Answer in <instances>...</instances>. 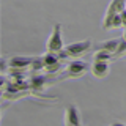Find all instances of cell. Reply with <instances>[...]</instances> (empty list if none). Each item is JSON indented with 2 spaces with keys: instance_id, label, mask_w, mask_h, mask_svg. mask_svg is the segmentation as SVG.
Instances as JSON below:
<instances>
[{
  "instance_id": "1",
  "label": "cell",
  "mask_w": 126,
  "mask_h": 126,
  "mask_svg": "<svg viewBox=\"0 0 126 126\" xmlns=\"http://www.w3.org/2000/svg\"><path fill=\"white\" fill-rule=\"evenodd\" d=\"M88 71V66H87V63L84 60H80V58H77V60H71L66 63V66L62 69V73L58 74L57 80H66V79H79L82 77L84 74Z\"/></svg>"
},
{
  "instance_id": "2",
  "label": "cell",
  "mask_w": 126,
  "mask_h": 126,
  "mask_svg": "<svg viewBox=\"0 0 126 126\" xmlns=\"http://www.w3.org/2000/svg\"><path fill=\"white\" fill-rule=\"evenodd\" d=\"M90 47H92V41H90V39H84V41H77V43H71V44H66L65 46L63 52L58 54V57L77 60V58L84 57V55L88 52Z\"/></svg>"
},
{
  "instance_id": "3",
  "label": "cell",
  "mask_w": 126,
  "mask_h": 126,
  "mask_svg": "<svg viewBox=\"0 0 126 126\" xmlns=\"http://www.w3.org/2000/svg\"><path fill=\"white\" fill-rule=\"evenodd\" d=\"M65 49L63 44V33H62V25L60 24H54V29L50 32L49 38L46 41V50L49 54H62Z\"/></svg>"
},
{
  "instance_id": "4",
  "label": "cell",
  "mask_w": 126,
  "mask_h": 126,
  "mask_svg": "<svg viewBox=\"0 0 126 126\" xmlns=\"http://www.w3.org/2000/svg\"><path fill=\"white\" fill-rule=\"evenodd\" d=\"M65 126H82L80 112L74 104H69L65 109Z\"/></svg>"
},
{
  "instance_id": "5",
  "label": "cell",
  "mask_w": 126,
  "mask_h": 126,
  "mask_svg": "<svg viewBox=\"0 0 126 126\" xmlns=\"http://www.w3.org/2000/svg\"><path fill=\"white\" fill-rule=\"evenodd\" d=\"M90 73L96 79H104L110 73V65L109 62H92L90 65Z\"/></svg>"
},
{
  "instance_id": "6",
  "label": "cell",
  "mask_w": 126,
  "mask_h": 126,
  "mask_svg": "<svg viewBox=\"0 0 126 126\" xmlns=\"http://www.w3.org/2000/svg\"><path fill=\"white\" fill-rule=\"evenodd\" d=\"M32 63H33V58L30 57H11L8 62V66L11 71H24L25 68L32 66Z\"/></svg>"
},
{
  "instance_id": "7",
  "label": "cell",
  "mask_w": 126,
  "mask_h": 126,
  "mask_svg": "<svg viewBox=\"0 0 126 126\" xmlns=\"http://www.w3.org/2000/svg\"><path fill=\"white\" fill-rule=\"evenodd\" d=\"M102 29H104L106 32H110L113 29H120L121 25V19H120V14H113V16H106L102 17V22H101Z\"/></svg>"
},
{
  "instance_id": "8",
  "label": "cell",
  "mask_w": 126,
  "mask_h": 126,
  "mask_svg": "<svg viewBox=\"0 0 126 126\" xmlns=\"http://www.w3.org/2000/svg\"><path fill=\"white\" fill-rule=\"evenodd\" d=\"M126 10V0H110L107 10H106V16H113L120 14Z\"/></svg>"
},
{
  "instance_id": "9",
  "label": "cell",
  "mask_w": 126,
  "mask_h": 126,
  "mask_svg": "<svg viewBox=\"0 0 126 126\" xmlns=\"http://www.w3.org/2000/svg\"><path fill=\"white\" fill-rule=\"evenodd\" d=\"M120 41H121V38L120 39H109V41H104V43H101V44L98 46L96 50H104V52H109L113 57V54H115L117 49H118Z\"/></svg>"
},
{
  "instance_id": "10",
  "label": "cell",
  "mask_w": 126,
  "mask_h": 126,
  "mask_svg": "<svg viewBox=\"0 0 126 126\" xmlns=\"http://www.w3.org/2000/svg\"><path fill=\"white\" fill-rule=\"evenodd\" d=\"M30 88L32 90H44V84H46V77L44 76H32V79L29 80Z\"/></svg>"
},
{
  "instance_id": "11",
  "label": "cell",
  "mask_w": 126,
  "mask_h": 126,
  "mask_svg": "<svg viewBox=\"0 0 126 126\" xmlns=\"http://www.w3.org/2000/svg\"><path fill=\"white\" fill-rule=\"evenodd\" d=\"M112 58V55L109 52H104V50H94L93 54V62H110Z\"/></svg>"
},
{
  "instance_id": "12",
  "label": "cell",
  "mask_w": 126,
  "mask_h": 126,
  "mask_svg": "<svg viewBox=\"0 0 126 126\" xmlns=\"http://www.w3.org/2000/svg\"><path fill=\"white\" fill-rule=\"evenodd\" d=\"M32 71H44V60L43 57H38V58H33V63H32Z\"/></svg>"
},
{
  "instance_id": "13",
  "label": "cell",
  "mask_w": 126,
  "mask_h": 126,
  "mask_svg": "<svg viewBox=\"0 0 126 126\" xmlns=\"http://www.w3.org/2000/svg\"><path fill=\"white\" fill-rule=\"evenodd\" d=\"M121 57H126V41H123V39L118 44L117 52L113 54V58H121Z\"/></svg>"
},
{
  "instance_id": "14",
  "label": "cell",
  "mask_w": 126,
  "mask_h": 126,
  "mask_svg": "<svg viewBox=\"0 0 126 126\" xmlns=\"http://www.w3.org/2000/svg\"><path fill=\"white\" fill-rule=\"evenodd\" d=\"M120 19H121V25H123V29H126V10L123 13H120Z\"/></svg>"
},
{
  "instance_id": "15",
  "label": "cell",
  "mask_w": 126,
  "mask_h": 126,
  "mask_svg": "<svg viewBox=\"0 0 126 126\" xmlns=\"http://www.w3.org/2000/svg\"><path fill=\"white\" fill-rule=\"evenodd\" d=\"M6 65H8V63L5 60H2V74H3V76H6Z\"/></svg>"
},
{
  "instance_id": "16",
  "label": "cell",
  "mask_w": 126,
  "mask_h": 126,
  "mask_svg": "<svg viewBox=\"0 0 126 126\" xmlns=\"http://www.w3.org/2000/svg\"><path fill=\"white\" fill-rule=\"evenodd\" d=\"M110 126H126V125H123V123H120V121H115V123H112Z\"/></svg>"
},
{
  "instance_id": "17",
  "label": "cell",
  "mask_w": 126,
  "mask_h": 126,
  "mask_svg": "<svg viewBox=\"0 0 126 126\" xmlns=\"http://www.w3.org/2000/svg\"><path fill=\"white\" fill-rule=\"evenodd\" d=\"M123 41H126V29H123V36H121Z\"/></svg>"
}]
</instances>
